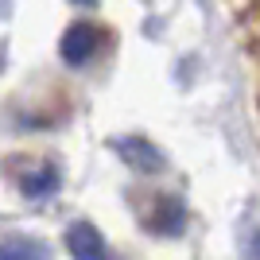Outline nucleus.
<instances>
[{
  "instance_id": "nucleus-8",
  "label": "nucleus",
  "mask_w": 260,
  "mask_h": 260,
  "mask_svg": "<svg viewBox=\"0 0 260 260\" xmlns=\"http://www.w3.org/2000/svg\"><path fill=\"white\" fill-rule=\"evenodd\" d=\"M74 4H98V0H74Z\"/></svg>"
},
{
  "instance_id": "nucleus-4",
  "label": "nucleus",
  "mask_w": 260,
  "mask_h": 260,
  "mask_svg": "<svg viewBox=\"0 0 260 260\" xmlns=\"http://www.w3.org/2000/svg\"><path fill=\"white\" fill-rule=\"evenodd\" d=\"M47 256H51V249L27 233H12L0 241V260H47Z\"/></svg>"
},
{
  "instance_id": "nucleus-3",
  "label": "nucleus",
  "mask_w": 260,
  "mask_h": 260,
  "mask_svg": "<svg viewBox=\"0 0 260 260\" xmlns=\"http://www.w3.org/2000/svg\"><path fill=\"white\" fill-rule=\"evenodd\" d=\"M113 152L128 163L132 171H144V175H152V171L163 167V152L152 140H140V136H120V140H113Z\"/></svg>"
},
{
  "instance_id": "nucleus-7",
  "label": "nucleus",
  "mask_w": 260,
  "mask_h": 260,
  "mask_svg": "<svg viewBox=\"0 0 260 260\" xmlns=\"http://www.w3.org/2000/svg\"><path fill=\"white\" fill-rule=\"evenodd\" d=\"M252 260H260V233H252Z\"/></svg>"
},
{
  "instance_id": "nucleus-5",
  "label": "nucleus",
  "mask_w": 260,
  "mask_h": 260,
  "mask_svg": "<svg viewBox=\"0 0 260 260\" xmlns=\"http://www.w3.org/2000/svg\"><path fill=\"white\" fill-rule=\"evenodd\" d=\"M148 225H152L155 233H163V237H175V233L186 225L183 202H179V198H159V206H155V214H152V221H148Z\"/></svg>"
},
{
  "instance_id": "nucleus-6",
  "label": "nucleus",
  "mask_w": 260,
  "mask_h": 260,
  "mask_svg": "<svg viewBox=\"0 0 260 260\" xmlns=\"http://www.w3.org/2000/svg\"><path fill=\"white\" fill-rule=\"evenodd\" d=\"M20 190L27 198H47L58 190V167H51V163H43V167H35V171L20 175Z\"/></svg>"
},
{
  "instance_id": "nucleus-1",
  "label": "nucleus",
  "mask_w": 260,
  "mask_h": 260,
  "mask_svg": "<svg viewBox=\"0 0 260 260\" xmlns=\"http://www.w3.org/2000/svg\"><path fill=\"white\" fill-rule=\"evenodd\" d=\"M58 51H62L66 66H86L93 54L101 51V27L89 20H78L66 27V35L58 39Z\"/></svg>"
},
{
  "instance_id": "nucleus-2",
  "label": "nucleus",
  "mask_w": 260,
  "mask_h": 260,
  "mask_svg": "<svg viewBox=\"0 0 260 260\" xmlns=\"http://www.w3.org/2000/svg\"><path fill=\"white\" fill-rule=\"evenodd\" d=\"M66 249H70L74 260H113L101 229L89 225V221H74V225L66 229Z\"/></svg>"
}]
</instances>
